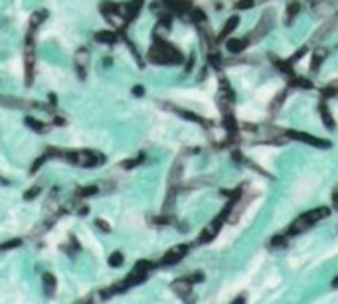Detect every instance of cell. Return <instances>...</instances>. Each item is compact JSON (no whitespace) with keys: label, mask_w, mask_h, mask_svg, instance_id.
<instances>
[{"label":"cell","mask_w":338,"mask_h":304,"mask_svg":"<svg viewBox=\"0 0 338 304\" xmlns=\"http://www.w3.org/2000/svg\"><path fill=\"white\" fill-rule=\"evenodd\" d=\"M109 265H111V267H121V265H123V253H119V251L113 253L111 257H109Z\"/></svg>","instance_id":"f1b7e54d"},{"label":"cell","mask_w":338,"mask_h":304,"mask_svg":"<svg viewBox=\"0 0 338 304\" xmlns=\"http://www.w3.org/2000/svg\"><path fill=\"white\" fill-rule=\"evenodd\" d=\"M153 269V263H149V261H141V263H137V267L131 271V275L127 277V279H123V285L129 289V287H135V285H139V283H143L145 279H147V275H149V271Z\"/></svg>","instance_id":"5b68a950"},{"label":"cell","mask_w":338,"mask_h":304,"mask_svg":"<svg viewBox=\"0 0 338 304\" xmlns=\"http://www.w3.org/2000/svg\"><path fill=\"white\" fill-rule=\"evenodd\" d=\"M48 158H50V154L46 152V154H44L42 158H38V160L34 162V166H32V170H30V172H32V174H34V172H38V168H40V166H42V164H44V162H46Z\"/></svg>","instance_id":"f546056e"},{"label":"cell","mask_w":338,"mask_h":304,"mask_svg":"<svg viewBox=\"0 0 338 304\" xmlns=\"http://www.w3.org/2000/svg\"><path fill=\"white\" fill-rule=\"evenodd\" d=\"M273 26H275V14H273V10L263 12V14H261V18H259V22L255 24L253 32L247 36L249 46H251V44H255V42H259V40H263V38H265V36L273 30Z\"/></svg>","instance_id":"3957f363"},{"label":"cell","mask_w":338,"mask_h":304,"mask_svg":"<svg viewBox=\"0 0 338 304\" xmlns=\"http://www.w3.org/2000/svg\"><path fill=\"white\" fill-rule=\"evenodd\" d=\"M333 202H335V207L338 209V188L335 190V194H333Z\"/></svg>","instance_id":"e575fe53"},{"label":"cell","mask_w":338,"mask_h":304,"mask_svg":"<svg viewBox=\"0 0 338 304\" xmlns=\"http://www.w3.org/2000/svg\"><path fill=\"white\" fill-rule=\"evenodd\" d=\"M38 194H40V186H36V188H32V190H28V192L24 194V200H26V202H30V200H34Z\"/></svg>","instance_id":"4dcf8cb0"},{"label":"cell","mask_w":338,"mask_h":304,"mask_svg":"<svg viewBox=\"0 0 338 304\" xmlns=\"http://www.w3.org/2000/svg\"><path fill=\"white\" fill-rule=\"evenodd\" d=\"M20 245H22V241H20V239H10V241H6V243H2V245H0V251L16 249V247H20Z\"/></svg>","instance_id":"83f0119b"},{"label":"cell","mask_w":338,"mask_h":304,"mask_svg":"<svg viewBox=\"0 0 338 304\" xmlns=\"http://www.w3.org/2000/svg\"><path fill=\"white\" fill-rule=\"evenodd\" d=\"M325 57H327V51H323V50L317 51V53L313 55V65H311V69H313V71H317V69H319V65L323 63V59H325Z\"/></svg>","instance_id":"7402d4cb"},{"label":"cell","mask_w":338,"mask_h":304,"mask_svg":"<svg viewBox=\"0 0 338 304\" xmlns=\"http://www.w3.org/2000/svg\"><path fill=\"white\" fill-rule=\"evenodd\" d=\"M24 65H26V85L34 81V44L28 40L26 53H24Z\"/></svg>","instance_id":"30bf717a"},{"label":"cell","mask_w":338,"mask_h":304,"mask_svg":"<svg viewBox=\"0 0 338 304\" xmlns=\"http://www.w3.org/2000/svg\"><path fill=\"white\" fill-rule=\"evenodd\" d=\"M224 221H225L224 217H222V215H218V217H216V219H214L208 227H204V231H202V235L198 237V241H196V243H208V241H212V239L220 233V229H222Z\"/></svg>","instance_id":"9c48e42d"},{"label":"cell","mask_w":338,"mask_h":304,"mask_svg":"<svg viewBox=\"0 0 338 304\" xmlns=\"http://www.w3.org/2000/svg\"><path fill=\"white\" fill-rule=\"evenodd\" d=\"M237 26H239V16H231V18H229V20H227V22L224 24V30L220 32L218 40H220V42H222V40H225V38H227V36H229V34H231V32H233Z\"/></svg>","instance_id":"5bb4252c"},{"label":"cell","mask_w":338,"mask_h":304,"mask_svg":"<svg viewBox=\"0 0 338 304\" xmlns=\"http://www.w3.org/2000/svg\"><path fill=\"white\" fill-rule=\"evenodd\" d=\"M255 6V0H237L235 2V10H249Z\"/></svg>","instance_id":"4316f807"},{"label":"cell","mask_w":338,"mask_h":304,"mask_svg":"<svg viewBox=\"0 0 338 304\" xmlns=\"http://www.w3.org/2000/svg\"><path fill=\"white\" fill-rule=\"evenodd\" d=\"M91 59V53L87 48H79L77 53H75V69H77V75L81 77V79H85L87 77V69H89V61Z\"/></svg>","instance_id":"52a82bcc"},{"label":"cell","mask_w":338,"mask_h":304,"mask_svg":"<svg viewBox=\"0 0 338 304\" xmlns=\"http://www.w3.org/2000/svg\"><path fill=\"white\" fill-rule=\"evenodd\" d=\"M338 26V16H333V18H329L319 30H317V34H315V42H319V40H323V38H327V36H331L333 32H335V28Z\"/></svg>","instance_id":"8fae6325"},{"label":"cell","mask_w":338,"mask_h":304,"mask_svg":"<svg viewBox=\"0 0 338 304\" xmlns=\"http://www.w3.org/2000/svg\"><path fill=\"white\" fill-rule=\"evenodd\" d=\"M65 160L77 164V166H83V168H89V166H95V164H101L103 162V156L97 154V152L91 151H79V152H65L63 154Z\"/></svg>","instance_id":"277c9868"},{"label":"cell","mask_w":338,"mask_h":304,"mask_svg":"<svg viewBox=\"0 0 338 304\" xmlns=\"http://www.w3.org/2000/svg\"><path fill=\"white\" fill-rule=\"evenodd\" d=\"M188 253V247L186 245H178V247H172L169 249L165 257L161 259V267H170V265H176V263H180L184 257Z\"/></svg>","instance_id":"ba28073f"},{"label":"cell","mask_w":338,"mask_h":304,"mask_svg":"<svg viewBox=\"0 0 338 304\" xmlns=\"http://www.w3.org/2000/svg\"><path fill=\"white\" fill-rule=\"evenodd\" d=\"M95 42L99 44H115L117 42V34L111 32V30H101L95 34Z\"/></svg>","instance_id":"e0dca14e"},{"label":"cell","mask_w":338,"mask_h":304,"mask_svg":"<svg viewBox=\"0 0 338 304\" xmlns=\"http://www.w3.org/2000/svg\"><path fill=\"white\" fill-rule=\"evenodd\" d=\"M149 59L153 63H182L184 57L174 46H170L167 42H159L149 51Z\"/></svg>","instance_id":"7a4b0ae2"},{"label":"cell","mask_w":338,"mask_h":304,"mask_svg":"<svg viewBox=\"0 0 338 304\" xmlns=\"http://www.w3.org/2000/svg\"><path fill=\"white\" fill-rule=\"evenodd\" d=\"M249 46V40L247 38H239V40H227V50L231 53H241Z\"/></svg>","instance_id":"9a60e30c"},{"label":"cell","mask_w":338,"mask_h":304,"mask_svg":"<svg viewBox=\"0 0 338 304\" xmlns=\"http://www.w3.org/2000/svg\"><path fill=\"white\" fill-rule=\"evenodd\" d=\"M319 113H321V119H323V123L327 125V129H335V119H333V115H331V109L325 105V103H321L319 105Z\"/></svg>","instance_id":"2e32d148"},{"label":"cell","mask_w":338,"mask_h":304,"mask_svg":"<svg viewBox=\"0 0 338 304\" xmlns=\"http://www.w3.org/2000/svg\"><path fill=\"white\" fill-rule=\"evenodd\" d=\"M26 125H28L32 131H36V133H46V131H48V125H46V123H42V121H38V119H32V117L26 119Z\"/></svg>","instance_id":"d6986e66"},{"label":"cell","mask_w":338,"mask_h":304,"mask_svg":"<svg viewBox=\"0 0 338 304\" xmlns=\"http://www.w3.org/2000/svg\"><path fill=\"white\" fill-rule=\"evenodd\" d=\"M143 154L139 156V158H135V160H127V162H123V168H133V166H137V164H141L143 162Z\"/></svg>","instance_id":"1f68e13d"},{"label":"cell","mask_w":338,"mask_h":304,"mask_svg":"<svg viewBox=\"0 0 338 304\" xmlns=\"http://www.w3.org/2000/svg\"><path fill=\"white\" fill-rule=\"evenodd\" d=\"M48 18V12L46 10H38V12H32V16H30V28L32 30H36L44 20Z\"/></svg>","instance_id":"ac0fdd59"},{"label":"cell","mask_w":338,"mask_h":304,"mask_svg":"<svg viewBox=\"0 0 338 304\" xmlns=\"http://www.w3.org/2000/svg\"><path fill=\"white\" fill-rule=\"evenodd\" d=\"M285 135H287V137H291V139H297V141H301V143H307V145H311V147H317V149H329V147H331V143H329V141H325V139H319V137H315V135H309V133L287 131Z\"/></svg>","instance_id":"8992f818"},{"label":"cell","mask_w":338,"mask_h":304,"mask_svg":"<svg viewBox=\"0 0 338 304\" xmlns=\"http://www.w3.org/2000/svg\"><path fill=\"white\" fill-rule=\"evenodd\" d=\"M333 287H338V277L335 279V283H333Z\"/></svg>","instance_id":"8d00e7d4"},{"label":"cell","mask_w":338,"mask_h":304,"mask_svg":"<svg viewBox=\"0 0 338 304\" xmlns=\"http://www.w3.org/2000/svg\"><path fill=\"white\" fill-rule=\"evenodd\" d=\"M329 215H331V209H329V207H315V209H311V211H305V213H301V215L289 225L287 235H299V233L307 231L309 227L317 225L319 221H323V219L329 217Z\"/></svg>","instance_id":"6da1fadb"},{"label":"cell","mask_w":338,"mask_h":304,"mask_svg":"<svg viewBox=\"0 0 338 304\" xmlns=\"http://www.w3.org/2000/svg\"><path fill=\"white\" fill-rule=\"evenodd\" d=\"M182 160H176V164L172 166V172H170V180H178L182 176Z\"/></svg>","instance_id":"603a6c76"},{"label":"cell","mask_w":338,"mask_h":304,"mask_svg":"<svg viewBox=\"0 0 338 304\" xmlns=\"http://www.w3.org/2000/svg\"><path fill=\"white\" fill-rule=\"evenodd\" d=\"M133 91H135V95H145V89H143V87H135Z\"/></svg>","instance_id":"d590c367"},{"label":"cell","mask_w":338,"mask_h":304,"mask_svg":"<svg viewBox=\"0 0 338 304\" xmlns=\"http://www.w3.org/2000/svg\"><path fill=\"white\" fill-rule=\"evenodd\" d=\"M285 97H287V91H281V93H279V97H275V99H273V103H271V111H273V113L281 109Z\"/></svg>","instance_id":"484cf974"},{"label":"cell","mask_w":338,"mask_h":304,"mask_svg":"<svg viewBox=\"0 0 338 304\" xmlns=\"http://www.w3.org/2000/svg\"><path fill=\"white\" fill-rule=\"evenodd\" d=\"M44 289L48 295H54L56 293V277L54 275H46L44 277Z\"/></svg>","instance_id":"44dd1931"},{"label":"cell","mask_w":338,"mask_h":304,"mask_svg":"<svg viewBox=\"0 0 338 304\" xmlns=\"http://www.w3.org/2000/svg\"><path fill=\"white\" fill-rule=\"evenodd\" d=\"M95 225H97L99 229H103L105 233H111V225H109V223H105L103 219H95Z\"/></svg>","instance_id":"d6a6232c"},{"label":"cell","mask_w":338,"mask_h":304,"mask_svg":"<svg viewBox=\"0 0 338 304\" xmlns=\"http://www.w3.org/2000/svg\"><path fill=\"white\" fill-rule=\"evenodd\" d=\"M97 186H89V188H79L77 190V196L79 198H87V196H93V194H97Z\"/></svg>","instance_id":"cb8c5ba5"},{"label":"cell","mask_w":338,"mask_h":304,"mask_svg":"<svg viewBox=\"0 0 338 304\" xmlns=\"http://www.w3.org/2000/svg\"><path fill=\"white\" fill-rule=\"evenodd\" d=\"M295 83H297L299 87H305V89H311V87H313V83H311L309 79H295Z\"/></svg>","instance_id":"836d02e7"},{"label":"cell","mask_w":338,"mask_h":304,"mask_svg":"<svg viewBox=\"0 0 338 304\" xmlns=\"http://www.w3.org/2000/svg\"><path fill=\"white\" fill-rule=\"evenodd\" d=\"M172 291L178 295V297H188L190 291H192V283L188 279H180L176 283H172Z\"/></svg>","instance_id":"4fadbf2b"},{"label":"cell","mask_w":338,"mask_h":304,"mask_svg":"<svg viewBox=\"0 0 338 304\" xmlns=\"http://www.w3.org/2000/svg\"><path fill=\"white\" fill-rule=\"evenodd\" d=\"M269 245H271V247H277V249H279V247H285V245H287V235H275V237L269 241Z\"/></svg>","instance_id":"d4e9b609"},{"label":"cell","mask_w":338,"mask_h":304,"mask_svg":"<svg viewBox=\"0 0 338 304\" xmlns=\"http://www.w3.org/2000/svg\"><path fill=\"white\" fill-rule=\"evenodd\" d=\"M299 10H301V2H299V0H293V2L287 4V10H285V24H287V26L293 24V20L297 18Z\"/></svg>","instance_id":"7c38bea8"},{"label":"cell","mask_w":338,"mask_h":304,"mask_svg":"<svg viewBox=\"0 0 338 304\" xmlns=\"http://www.w3.org/2000/svg\"><path fill=\"white\" fill-rule=\"evenodd\" d=\"M323 95H325V97H337L338 95V79L331 81L329 85L323 87Z\"/></svg>","instance_id":"ffe728a7"}]
</instances>
